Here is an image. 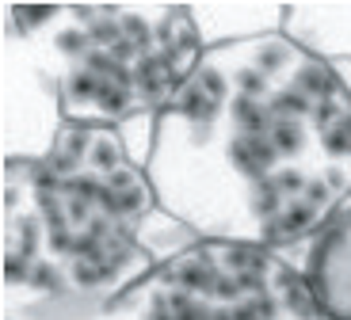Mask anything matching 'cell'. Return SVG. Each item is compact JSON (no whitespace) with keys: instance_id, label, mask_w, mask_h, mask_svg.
Here are the masks:
<instances>
[{"instance_id":"ba28073f","label":"cell","mask_w":351,"mask_h":320,"mask_svg":"<svg viewBox=\"0 0 351 320\" xmlns=\"http://www.w3.org/2000/svg\"><path fill=\"white\" fill-rule=\"evenodd\" d=\"M282 35L298 42L306 53L321 58L325 65L351 61V4L294 0V4H287Z\"/></svg>"},{"instance_id":"52a82bcc","label":"cell","mask_w":351,"mask_h":320,"mask_svg":"<svg viewBox=\"0 0 351 320\" xmlns=\"http://www.w3.org/2000/svg\"><path fill=\"white\" fill-rule=\"evenodd\" d=\"M191 23L199 31L202 50L252 42V38L282 35L287 4L279 0H191Z\"/></svg>"},{"instance_id":"6da1fadb","label":"cell","mask_w":351,"mask_h":320,"mask_svg":"<svg viewBox=\"0 0 351 320\" xmlns=\"http://www.w3.org/2000/svg\"><path fill=\"white\" fill-rule=\"evenodd\" d=\"M145 172L202 241L294 248L351 202V95L287 35L206 50L157 114Z\"/></svg>"},{"instance_id":"277c9868","label":"cell","mask_w":351,"mask_h":320,"mask_svg":"<svg viewBox=\"0 0 351 320\" xmlns=\"http://www.w3.org/2000/svg\"><path fill=\"white\" fill-rule=\"evenodd\" d=\"M130 297L141 320H325L279 251L229 241H199Z\"/></svg>"},{"instance_id":"9c48e42d","label":"cell","mask_w":351,"mask_h":320,"mask_svg":"<svg viewBox=\"0 0 351 320\" xmlns=\"http://www.w3.org/2000/svg\"><path fill=\"white\" fill-rule=\"evenodd\" d=\"M4 320H141L134 297H119V301H38L27 309L4 312Z\"/></svg>"},{"instance_id":"5b68a950","label":"cell","mask_w":351,"mask_h":320,"mask_svg":"<svg viewBox=\"0 0 351 320\" xmlns=\"http://www.w3.org/2000/svg\"><path fill=\"white\" fill-rule=\"evenodd\" d=\"M0 53H4V164L43 160L69 126L58 84L27 50L19 31L4 19H0Z\"/></svg>"},{"instance_id":"30bf717a","label":"cell","mask_w":351,"mask_h":320,"mask_svg":"<svg viewBox=\"0 0 351 320\" xmlns=\"http://www.w3.org/2000/svg\"><path fill=\"white\" fill-rule=\"evenodd\" d=\"M199 241L202 236L195 233L187 221H180L176 214H168V210H160V206L145 217V225H141V233H138V244L149 251V260L157 263V267L172 263L176 256H184V251L195 248Z\"/></svg>"},{"instance_id":"3957f363","label":"cell","mask_w":351,"mask_h":320,"mask_svg":"<svg viewBox=\"0 0 351 320\" xmlns=\"http://www.w3.org/2000/svg\"><path fill=\"white\" fill-rule=\"evenodd\" d=\"M0 19L19 31L50 73L69 126L123 130L160 114L202 61L187 4H4Z\"/></svg>"},{"instance_id":"8992f818","label":"cell","mask_w":351,"mask_h":320,"mask_svg":"<svg viewBox=\"0 0 351 320\" xmlns=\"http://www.w3.org/2000/svg\"><path fill=\"white\" fill-rule=\"evenodd\" d=\"M306 278L325 320H351V202L336 210L313 236L279 251Z\"/></svg>"},{"instance_id":"8fae6325","label":"cell","mask_w":351,"mask_h":320,"mask_svg":"<svg viewBox=\"0 0 351 320\" xmlns=\"http://www.w3.org/2000/svg\"><path fill=\"white\" fill-rule=\"evenodd\" d=\"M336 69V77H340V84L348 88V95H351V61H340V65H332Z\"/></svg>"},{"instance_id":"7a4b0ae2","label":"cell","mask_w":351,"mask_h":320,"mask_svg":"<svg viewBox=\"0 0 351 320\" xmlns=\"http://www.w3.org/2000/svg\"><path fill=\"white\" fill-rule=\"evenodd\" d=\"M153 210L149 172L107 126H65L50 156L4 164V312L138 290L157 271L138 244Z\"/></svg>"}]
</instances>
